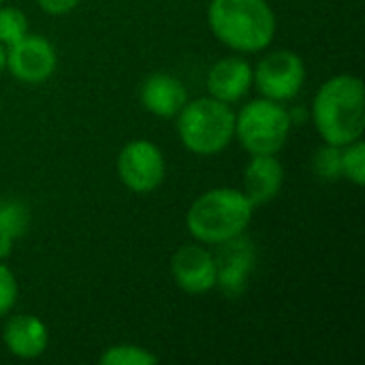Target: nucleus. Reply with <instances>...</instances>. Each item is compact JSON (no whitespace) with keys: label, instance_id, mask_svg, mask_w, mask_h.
Segmentation results:
<instances>
[{"label":"nucleus","instance_id":"f257e3e1","mask_svg":"<svg viewBox=\"0 0 365 365\" xmlns=\"http://www.w3.org/2000/svg\"><path fill=\"white\" fill-rule=\"evenodd\" d=\"M312 120L325 143L349 145L364 137V81L355 75H336L327 79L312 103Z\"/></svg>","mask_w":365,"mask_h":365},{"label":"nucleus","instance_id":"f03ea898","mask_svg":"<svg viewBox=\"0 0 365 365\" xmlns=\"http://www.w3.org/2000/svg\"><path fill=\"white\" fill-rule=\"evenodd\" d=\"M207 24L222 45L240 53H259L276 36V15L267 0H212Z\"/></svg>","mask_w":365,"mask_h":365},{"label":"nucleus","instance_id":"7ed1b4c3","mask_svg":"<svg viewBox=\"0 0 365 365\" xmlns=\"http://www.w3.org/2000/svg\"><path fill=\"white\" fill-rule=\"evenodd\" d=\"M255 205L237 188H214L192 201L186 214L188 233L210 246H218L246 233Z\"/></svg>","mask_w":365,"mask_h":365},{"label":"nucleus","instance_id":"20e7f679","mask_svg":"<svg viewBox=\"0 0 365 365\" xmlns=\"http://www.w3.org/2000/svg\"><path fill=\"white\" fill-rule=\"evenodd\" d=\"M178 118V135L184 148L199 156L222 152L235 135V113L212 96L188 101Z\"/></svg>","mask_w":365,"mask_h":365},{"label":"nucleus","instance_id":"39448f33","mask_svg":"<svg viewBox=\"0 0 365 365\" xmlns=\"http://www.w3.org/2000/svg\"><path fill=\"white\" fill-rule=\"evenodd\" d=\"M293 120L289 111L269 98H255L242 107L235 115V135L242 148L257 156V154H278L291 133Z\"/></svg>","mask_w":365,"mask_h":365},{"label":"nucleus","instance_id":"423d86ee","mask_svg":"<svg viewBox=\"0 0 365 365\" xmlns=\"http://www.w3.org/2000/svg\"><path fill=\"white\" fill-rule=\"evenodd\" d=\"M306 81V64L299 53L278 49L267 53L257 68H252V83L269 101H289L297 96Z\"/></svg>","mask_w":365,"mask_h":365},{"label":"nucleus","instance_id":"0eeeda50","mask_svg":"<svg viewBox=\"0 0 365 365\" xmlns=\"http://www.w3.org/2000/svg\"><path fill=\"white\" fill-rule=\"evenodd\" d=\"M165 171L163 152L148 139L128 141L118 154V178L137 195L154 192L163 184Z\"/></svg>","mask_w":365,"mask_h":365},{"label":"nucleus","instance_id":"6e6552de","mask_svg":"<svg viewBox=\"0 0 365 365\" xmlns=\"http://www.w3.org/2000/svg\"><path fill=\"white\" fill-rule=\"evenodd\" d=\"M214 263H216V287L227 299H237L246 291L257 263V250L252 240H248L242 233L233 240L218 244Z\"/></svg>","mask_w":365,"mask_h":365},{"label":"nucleus","instance_id":"1a4fd4ad","mask_svg":"<svg viewBox=\"0 0 365 365\" xmlns=\"http://www.w3.org/2000/svg\"><path fill=\"white\" fill-rule=\"evenodd\" d=\"M58 66L56 47L41 34H24L6 47V68L17 81L43 83Z\"/></svg>","mask_w":365,"mask_h":365},{"label":"nucleus","instance_id":"9d476101","mask_svg":"<svg viewBox=\"0 0 365 365\" xmlns=\"http://www.w3.org/2000/svg\"><path fill=\"white\" fill-rule=\"evenodd\" d=\"M171 276L175 284L190 295H203L216 289V263L214 255L203 246L186 244L171 257Z\"/></svg>","mask_w":365,"mask_h":365},{"label":"nucleus","instance_id":"9b49d317","mask_svg":"<svg viewBox=\"0 0 365 365\" xmlns=\"http://www.w3.org/2000/svg\"><path fill=\"white\" fill-rule=\"evenodd\" d=\"M207 92L227 105L242 101L252 86V66L240 56H227L212 64L207 73Z\"/></svg>","mask_w":365,"mask_h":365},{"label":"nucleus","instance_id":"f8f14e48","mask_svg":"<svg viewBox=\"0 0 365 365\" xmlns=\"http://www.w3.org/2000/svg\"><path fill=\"white\" fill-rule=\"evenodd\" d=\"M6 351L17 359H36L47 351V325L34 314H15L6 321L2 331Z\"/></svg>","mask_w":365,"mask_h":365},{"label":"nucleus","instance_id":"ddd939ff","mask_svg":"<svg viewBox=\"0 0 365 365\" xmlns=\"http://www.w3.org/2000/svg\"><path fill=\"white\" fill-rule=\"evenodd\" d=\"M284 169L276 154H257L244 169V195L255 207L274 201L282 188Z\"/></svg>","mask_w":365,"mask_h":365},{"label":"nucleus","instance_id":"4468645a","mask_svg":"<svg viewBox=\"0 0 365 365\" xmlns=\"http://www.w3.org/2000/svg\"><path fill=\"white\" fill-rule=\"evenodd\" d=\"M141 105L156 118H175L188 103V92L182 81L167 73L150 75L139 90Z\"/></svg>","mask_w":365,"mask_h":365},{"label":"nucleus","instance_id":"2eb2a0df","mask_svg":"<svg viewBox=\"0 0 365 365\" xmlns=\"http://www.w3.org/2000/svg\"><path fill=\"white\" fill-rule=\"evenodd\" d=\"M30 227V210L26 203L17 199H2L0 201V233L19 240L26 235Z\"/></svg>","mask_w":365,"mask_h":365},{"label":"nucleus","instance_id":"dca6fc26","mask_svg":"<svg viewBox=\"0 0 365 365\" xmlns=\"http://www.w3.org/2000/svg\"><path fill=\"white\" fill-rule=\"evenodd\" d=\"M156 361L158 355L137 344H115L105 349L103 355L98 357L101 365H154Z\"/></svg>","mask_w":365,"mask_h":365},{"label":"nucleus","instance_id":"f3484780","mask_svg":"<svg viewBox=\"0 0 365 365\" xmlns=\"http://www.w3.org/2000/svg\"><path fill=\"white\" fill-rule=\"evenodd\" d=\"M314 173L325 182H336L342 178V148L325 143L312 158Z\"/></svg>","mask_w":365,"mask_h":365},{"label":"nucleus","instance_id":"a211bd4d","mask_svg":"<svg viewBox=\"0 0 365 365\" xmlns=\"http://www.w3.org/2000/svg\"><path fill=\"white\" fill-rule=\"evenodd\" d=\"M342 178H349L355 186L365 184V143L357 139L349 145H342Z\"/></svg>","mask_w":365,"mask_h":365},{"label":"nucleus","instance_id":"6ab92c4d","mask_svg":"<svg viewBox=\"0 0 365 365\" xmlns=\"http://www.w3.org/2000/svg\"><path fill=\"white\" fill-rule=\"evenodd\" d=\"M24 34H28V17L24 11L15 6H2L0 4V43L4 47L19 41Z\"/></svg>","mask_w":365,"mask_h":365},{"label":"nucleus","instance_id":"aec40b11","mask_svg":"<svg viewBox=\"0 0 365 365\" xmlns=\"http://www.w3.org/2000/svg\"><path fill=\"white\" fill-rule=\"evenodd\" d=\"M17 280H15V274L0 261V319L4 314H9L17 302Z\"/></svg>","mask_w":365,"mask_h":365},{"label":"nucleus","instance_id":"412c9836","mask_svg":"<svg viewBox=\"0 0 365 365\" xmlns=\"http://www.w3.org/2000/svg\"><path fill=\"white\" fill-rule=\"evenodd\" d=\"M38 6L47 13V15H66L71 11L77 9L79 0H36Z\"/></svg>","mask_w":365,"mask_h":365},{"label":"nucleus","instance_id":"4be33fe9","mask_svg":"<svg viewBox=\"0 0 365 365\" xmlns=\"http://www.w3.org/2000/svg\"><path fill=\"white\" fill-rule=\"evenodd\" d=\"M13 242H15L13 237L0 233V261H6V259L11 257V252H13Z\"/></svg>","mask_w":365,"mask_h":365},{"label":"nucleus","instance_id":"5701e85b","mask_svg":"<svg viewBox=\"0 0 365 365\" xmlns=\"http://www.w3.org/2000/svg\"><path fill=\"white\" fill-rule=\"evenodd\" d=\"M4 68H6V47L0 43V75H2Z\"/></svg>","mask_w":365,"mask_h":365},{"label":"nucleus","instance_id":"b1692460","mask_svg":"<svg viewBox=\"0 0 365 365\" xmlns=\"http://www.w3.org/2000/svg\"><path fill=\"white\" fill-rule=\"evenodd\" d=\"M2 2H4V0H0V4H2Z\"/></svg>","mask_w":365,"mask_h":365}]
</instances>
